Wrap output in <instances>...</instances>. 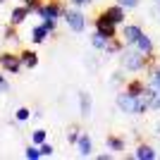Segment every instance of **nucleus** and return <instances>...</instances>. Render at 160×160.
I'll use <instances>...</instances> for the list:
<instances>
[{"label":"nucleus","instance_id":"nucleus-1","mask_svg":"<svg viewBox=\"0 0 160 160\" xmlns=\"http://www.w3.org/2000/svg\"><path fill=\"white\" fill-rule=\"evenodd\" d=\"M120 65L124 67V72H148V67H151V62H148V58L143 53H139L134 46H124L120 53Z\"/></svg>","mask_w":160,"mask_h":160},{"label":"nucleus","instance_id":"nucleus-2","mask_svg":"<svg viewBox=\"0 0 160 160\" xmlns=\"http://www.w3.org/2000/svg\"><path fill=\"white\" fill-rule=\"evenodd\" d=\"M62 19L67 22V27L72 29L74 33H84L86 31V14L81 12V7H65V14Z\"/></svg>","mask_w":160,"mask_h":160},{"label":"nucleus","instance_id":"nucleus-3","mask_svg":"<svg viewBox=\"0 0 160 160\" xmlns=\"http://www.w3.org/2000/svg\"><path fill=\"white\" fill-rule=\"evenodd\" d=\"M36 14H38L41 19H55L60 22L62 14H65V5H62L60 0H48V2H41L36 7Z\"/></svg>","mask_w":160,"mask_h":160},{"label":"nucleus","instance_id":"nucleus-4","mask_svg":"<svg viewBox=\"0 0 160 160\" xmlns=\"http://www.w3.org/2000/svg\"><path fill=\"white\" fill-rule=\"evenodd\" d=\"M0 69H5L7 74H19V69H24L19 53H10V50L0 53Z\"/></svg>","mask_w":160,"mask_h":160},{"label":"nucleus","instance_id":"nucleus-5","mask_svg":"<svg viewBox=\"0 0 160 160\" xmlns=\"http://www.w3.org/2000/svg\"><path fill=\"white\" fill-rule=\"evenodd\" d=\"M93 29L100 33V36H103V38H108V41H110V38H115V36H117V29H120V27H117V24H112V22L108 19L105 14L100 12L98 17L93 19Z\"/></svg>","mask_w":160,"mask_h":160},{"label":"nucleus","instance_id":"nucleus-6","mask_svg":"<svg viewBox=\"0 0 160 160\" xmlns=\"http://www.w3.org/2000/svg\"><path fill=\"white\" fill-rule=\"evenodd\" d=\"M103 14H105L112 24H117V27H122V24L127 22V10H124L120 2H112L110 7H105V10H103Z\"/></svg>","mask_w":160,"mask_h":160},{"label":"nucleus","instance_id":"nucleus-7","mask_svg":"<svg viewBox=\"0 0 160 160\" xmlns=\"http://www.w3.org/2000/svg\"><path fill=\"white\" fill-rule=\"evenodd\" d=\"M141 33H143V29L139 24H127V22L122 24V41H124V46H134Z\"/></svg>","mask_w":160,"mask_h":160},{"label":"nucleus","instance_id":"nucleus-8","mask_svg":"<svg viewBox=\"0 0 160 160\" xmlns=\"http://www.w3.org/2000/svg\"><path fill=\"white\" fill-rule=\"evenodd\" d=\"M29 14H31V10H29L24 2H19L17 7H12V12H10V22L7 24H14V27H22L24 22L29 19Z\"/></svg>","mask_w":160,"mask_h":160},{"label":"nucleus","instance_id":"nucleus-9","mask_svg":"<svg viewBox=\"0 0 160 160\" xmlns=\"http://www.w3.org/2000/svg\"><path fill=\"white\" fill-rule=\"evenodd\" d=\"M132 158H136V160H158V151H155L153 146H148V143H136Z\"/></svg>","mask_w":160,"mask_h":160},{"label":"nucleus","instance_id":"nucleus-10","mask_svg":"<svg viewBox=\"0 0 160 160\" xmlns=\"http://www.w3.org/2000/svg\"><path fill=\"white\" fill-rule=\"evenodd\" d=\"M115 105L120 108L122 112L132 115V110H134V96H129L127 91H120V93L115 96Z\"/></svg>","mask_w":160,"mask_h":160},{"label":"nucleus","instance_id":"nucleus-11","mask_svg":"<svg viewBox=\"0 0 160 160\" xmlns=\"http://www.w3.org/2000/svg\"><path fill=\"white\" fill-rule=\"evenodd\" d=\"M77 153H79V158H88V155L93 153V141H91L88 134H81L79 136V141H77Z\"/></svg>","mask_w":160,"mask_h":160},{"label":"nucleus","instance_id":"nucleus-12","mask_svg":"<svg viewBox=\"0 0 160 160\" xmlns=\"http://www.w3.org/2000/svg\"><path fill=\"white\" fill-rule=\"evenodd\" d=\"M134 48L139 50V53H143L146 58H151V55L155 53V46H153V41H151V36H146V33H141L139 41L134 43Z\"/></svg>","mask_w":160,"mask_h":160},{"label":"nucleus","instance_id":"nucleus-13","mask_svg":"<svg viewBox=\"0 0 160 160\" xmlns=\"http://www.w3.org/2000/svg\"><path fill=\"white\" fill-rule=\"evenodd\" d=\"M50 29L46 27V24H43V22H41V24H36V27L31 29V43H36V46H41V43H43V41H48V36H50Z\"/></svg>","mask_w":160,"mask_h":160},{"label":"nucleus","instance_id":"nucleus-14","mask_svg":"<svg viewBox=\"0 0 160 160\" xmlns=\"http://www.w3.org/2000/svg\"><path fill=\"white\" fill-rule=\"evenodd\" d=\"M148 81H141V79H129L127 84H124V91H127L129 96H134V98H139L143 91H146Z\"/></svg>","mask_w":160,"mask_h":160},{"label":"nucleus","instance_id":"nucleus-15","mask_svg":"<svg viewBox=\"0 0 160 160\" xmlns=\"http://www.w3.org/2000/svg\"><path fill=\"white\" fill-rule=\"evenodd\" d=\"M91 110H93L91 93H88V91H81V93H79V112H81V117H88V115H91Z\"/></svg>","mask_w":160,"mask_h":160},{"label":"nucleus","instance_id":"nucleus-16","mask_svg":"<svg viewBox=\"0 0 160 160\" xmlns=\"http://www.w3.org/2000/svg\"><path fill=\"white\" fill-rule=\"evenodd\" d=\"M105 146H108V151L122 155V151L127 148V141L122 139V136H115V134H112V136H108V139H105Z\"/></svg>","mask_w":160,"mask_h":160},{"label":"nucleus","instance_id":"nucleus-17","mask_svg":"<svg viewBox=\"0 0 160 160\" xmlns=\"http://www.w3.org/2000/svg\"><path fill=\"white\" fill-rule=\"evenodd\" d=\"M19 58H22V67L24 69H36L38 67V55L33 53V50H22Z\"/></svg>","mask_w":160,"mask_h":160},{"label":"nucleus","instance_id":"nucleus-18","mask_svg":"<svg viewBox=\"0 0 160 160\" xmlns=\"http://www.w3.org/2000/svg\"><path fill=\"white\" fill-rule=\"evenodd\" d=\"M122 48H124V41H120L117 36H115V38L108 41V46H105V50H103V53H105L108 58H112V55H120V53H122Z\"/></svg>","mask_w":160,"mask_h":160},{"label":"nucleus","instance_id":"nucleus-19","mask_svg":"<svg viewBox=\"0 0 160 160\" xmlns=\"http://www.w3.org/2000/svg\"><path fill=\"white\" fill-rule=\"evenodd\" d=\"M148 86H153L155 91H160V67H151L148 69Z\"/></svg>","mask_w":160,"mask_h":160},{"label":"nucleus","instance_id":"nucleus-20","mask_svg":"<svg viewBox=\"0 0 160 160\" xmlns=\"http://www.w3.org/2000/svg\"><path fill=\"white\" fill-rule=\"evenodd\" d=\"M91 46H93V50H105V46H108V38H103L98 31H93V36H91Z\"/></svg>","mask_w":160,"mask_h":160},{"label":"nucleus","instance_id":"nucleus-21","mask_svg":"<svg viewBox=\"0 0 160 160\" xmlns=\"http://www.w3.org/2000/svg\"><path fill=\"white\" fill-rule=\"evenodd\" d=\"M2 38L10 41V43H17V41H19V36H17V27H14V24H7L5 31H2Z\"/></svg>","mask_w":160,"mask_h":160},{"label":"nucleus","instance_id":"nucleus-22","mask_svg":"<svg viewBox=\"0 0 160 160\" xmlns=\"http://www.w3.org/2000/svg\"><path fill=\"white\" fill-rule=\"evenodd\" d=\"M81 136V129L77 127V124H72V127L67 129V143H72V146H77V141H79Z\"/></svg>","mask_w":160,"mask_h":160},{"label":"nucleus","instance_id":"nucleus-23","mask_svg":"<svg viewBox=\"0 0 160 160\" xmlns=\"http://www.w3.org/2000/svg\"><path fill=\"white\" fill-rule=\"evenodd\" d=\"M46 139H48V132H46V129H33V132H31V143H36V146H41Z\"/></svg>","mask_w":160,"mask_h":160},{"label":"nucleus","instance_id":"nucleus-24","mask_svg":"<svg viewBox=\"0 0 160 160\" xmlns=\"http://www.w3.org/2000/svg\"><path fill=\"white\" fill-rule=\"evenodd\" d=\"M31 117H33V112L29 108H17V112H14V120L17 122H27V120H31Z\"/></svg>","mask_w":160,"mask_h":160},{"label":"nucleus","instance_id":"nucleus-25","mask_svg":"<svg viewBox=\"0 0 160 160\" xmlns=\"http://www.w3.org/2000/svg\"><path fill=\"white\" fill-rule=\"evenodd\" d=\"M24 158H29V160H38V158H43V155H41V148L36 146V143H31V146L24 151Z\"/></svg>","mask_w":160,"mask_h":160},{"label":"nucleus","instance_id":"nucleus-26","mask_svg":"<svg viewBox=\"0 0 160 160\" xmlns=\"http://www.w3.org/2000/svg\"><path fill=\"white\" fill-rule=\"evenodd\" d=\"M110 84H112V86H117V84H127L124 67H122V69H117V72H112V77H110Z\"/></svg>","mask_w":160,"mask_h":160},{"label":"nucleus","instance_id":"nucleus-27","mask_svg":"<svg viewBox=\"0 0 160 160\" xmlns=\"http://www.w3.org/2000/svg\"><path fill=\"white\" fill-rule=\"evenodd\" d=\"M115 2H120L124 10H136L141 5V0H115Z\"/></svg>","mask_w":160,"mask_h":160},{"label":"nucleus","instance_id":"nucleus-28","mask_svg":"<svg viewBox=\"0 0 160 160\" xmlns=\"http://www.w3.org/2000/svg\"><path fill=\"white\" fill-rule=\"evenodd\" d=\"M38 148H41V155H43V158H50V155L55 153V148L50 146V143H48V141H43V143H41Z\"/></svg>","mask_w":160,"mask_h":160},{"label":"nucleus","instance_id":"nucleus-29","mask_svg":"<svg viewBox=\"0 0 160 160\" xmlns=\"http://www.w3.org/2000/svg\"><path fill=\"white\" fill-rule=\"evenodd\" d=\"M19 2H24V5H27L29 10H31V12H36V7H38L41 2H43V0H19Z\"/></svg>","mask_w":160,"mask_h":160},{"label":"nucleus","instance_id":"nucleus-30","mask_svg":"<svg viewBox=\"0 0 160 160\" xmlns=\"http://www.w3.org/2000/svg\"><path fill=\"white\" fill-rule=\"evenodd\" d=\"M151 110H158L160 112V91L153 93V100H151Z\"/></svg>","mask_w":160,"mask_h":160},{"label":"nucleus","instance_id":"nucleus-31","mask_svg":"<svg viewBox=\"0 0 160 160\" xmlns=\"http://www.w3.org/2000/svg\"><path fill=\"white\" fill-rule=\"evenodd\" d=\"M91 2H93V0H69V5H74V7H81V10H84V7H88Z\"/></svg>","mask_w":160,"mask_h":160},{"label":"nucleus","instance_id":"nucleus-32","mask_svg":"<svg viewBox=\"0 0 160 160\" xmlns=\"http://www.w3.org/2000/svg\"><path fill=\"white\" fill-rule=\"evenodd\" d=\"M112 158V153H98L96 155V160H110Z\"/></svg>","mask_w":160,"mask_h":160},{"label":"nucleus","instance_id":"nucleus-33","mask_svg":"<svg viewBox=\"0 0 160 160\" xmlns=\"http://www.w3.org/2000/svg\"><path fill=\"white\" fill-rule=\"evenodd\" d=\"M0 91H2V93H7V91H10V84H7V81H2V84H0Z\"/></svg>","mask_w":160,"mask_h":160},{"label":"nucleus","instance_id":"nucleus-34","mask_svg":"<svg viewBox=\"0 0 160 160\" xmlns=\"http://www.w3.org/2000/svg\"><path fill=\"white\" fill-rule=\"evenodd\" d=\"M155 129H158V132H155V134H160V122H158V127H155Z\"/></svg>","mask_w":160,"mask_h":160},{"label":"nucleus","instance_id":"nucleus-35","mask_svg":"<svg viewBox=\"0 0 160 160\" xmlns=\"http://www.w3.org/2000/svg\"><path fill=\"white\" fill-rule=\"evenodd\" d=\"M2 81H5V77H2V74H0V84H2Z\"/></svg>","mask_w":160,"mask_h":160},{"label":"nucleus","instance_id":"nucleus-36","mask_svg":"<svg viewBox=\"0 0 160 160\" xmlns=\"http://www.w3.org/2000/svg\"><path fill=\"white\" fill-rule=\"evenodd\" d=\"M2 2H7V0H0V5H2Z\"/></svg>","mask_w":160,"mask_h":160}]
</instances>
